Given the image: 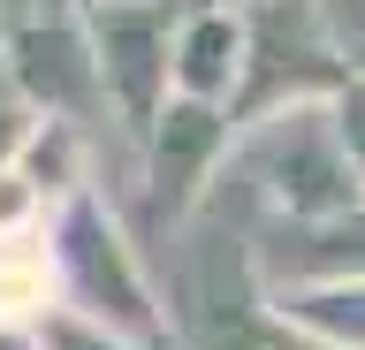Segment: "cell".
Wrapping results in <instances>:
<instances>
[{
    "label": "cell",
    "instance_id": "obj_1",
    "mask_svg": "<svg viewBox=\"0 0 365 350\" xmlns=\"http://www.w3.org/2000/svg\"><path fill=\"white\" fill-rule=\"evenodd\" d=\"M46 267H53V304L61 320L107 335V343H130V350H168L175 343V320L160 304L145 259H137L122 213L99 198V190H76L46 213Z\"/></svg>",
    "mask_w": 365,
    "mask_h": 350
},
{
    "label": "cell",
    "instance_id": "obj_2",
    "mask_svg": "<svg viewBox=\"0 0 365 350\" xmlns=\"http://www.w3.org/2000/svg\"><path fill=\"white\" fill-rule=\"evenodd\" d=\"M228 175L251 183L267 221H335V213L365 206L327 107H289V115H267L251 130H236Z\"/></svg>",
    "mask_w": 365,
    "mask_h": 350
},
{
    "label": "cell",
    "instance_id": "obj_3",
    "mask_svg": "<svg viewBox=\"0 0 365 350\" xmlns=\"http://www.w3.org/2000/svg\"><path fill=\"white\" fill-rule=\"evenodd\" d=\"M350 76H358V61L335 46L319 0H259L244 16V84H236L228 122L251 130L289 107H327Z\"/></svg>",
    "mask_w": 365,
    "mask_h": 350
},
{
    "label": "cell",
    "instance_id": "obj_4",
    "mask_svg": "<svg viewBox=\"0 0 365 350\" xmlns=\"http://www.w3.org/2000/svg\"><path fill=\"white\" fill-rule=\"evenodd\" d=\"M91 38V61H99V92H107V115L145 138L168 99H175V0H76Z\"/></svg>",
    "mask_w": 365,
    "mask_h": 350
},
{
    "label": "cell",
    "instance_id": "obj_5",
    "mask_svg": "<svg viewBox=\"0 0 365 350\" xmlns=\"http://www.w3.org/2000/svg\"><path fill=\"white\" fill-rule=\"evenodd\" d=\"M8 76H16V99L38 122H91L107 115V92H99V61H91L84 16L76 8H53V16H16L8 24Z\"/></svg>",
    "mask_w": 365,
    "mask_h": 350
},
{
    "label": "cell",
    "instance_id": "obj_6",
    "mask_svg": "<svg viewBox=\"0 0 365 350\" xmlns=\"http://www.w3.org/2000/svg\"><path fill=\"white\" fill-rule=\"evenodd\" d=\"M228 153H236L228 107L168 99V115L145 130V190H153V213L168 229H182V221L205 206V190L228 175Z\"/></svg>",
    "mask_w": 365,
    "mask_h": 350
},
{
    "label": "cell",
    "instance_id": "obj_7",
    "mask_svg": "<svg viewBox=\"0 0 365 350\" xmlns=\"http://www.w3.org/2000/svg\"><path fill=\"white\" fill-rule=\"evenodd\" d=\"M267 289L297 282H365V206L335 221H267L259 252H251Z\"/></svg>",
    "mask_w": 365,
    "mask_h": 350
},
{
    "label": "cell",
    "instance_id": "obj_8",
    "mask_svg": "<svg viewBox=\"0 0 365 350\" xmlns=\"http://www.w3.org/2000/svg\"><path fill=\"white\" fill-rule=\"evenodd\" d=\"M236 84H244V16L182 8V24H175V99L236 107Z\"/></svg>",
    "mask_w": 365,
    "mask_h": 350
},
{
    "label": "cell",
    "instance_id": "obj_9",
    "mask_svg": "<svg viewBox=\"0 0 365 350\" xmlns=\"http://www.w3.org/2000/svg\"><path fill=\"white\" fill-rule=\"evenodd\" d=\"M267 304L312 350H365V282H297V289H267Z\"/></svg>",
    "mask_w": 365,
    "mask_h": 350
},
{
    "label": "cell",
    "instance_id": "obj_10",
    "mask_svg": "<svg viewBox=\"0 0 365 350\" xmlns=\"http://www.w3.org/2000/svg\"><path fill=\"white\" fill-rule=\"evenodd\" d=\"M16 168L38 183V198H46V206H61V198L91 190V130H76V122H38Z\"/></svg>",
    "mask_w": 365,
    "mask_h": 350
},
{
    "label": "cell",
    "instance_id": "obj_11",
    "mask_svg": "<svg viewBox=\"0 0 365 350\" xmlns=\"http://www.w3.org/2000/svg\"><path fill=\"white\" fill-rule=\"evenodd\" d=\"M46 198H38V183L23 175V168H0V244H38L46 236Z\"/></svg>",
    "mask_w": 365,
    "mask_h": 350
},
{
    "label": "cell",
    "instance_id": "obj_12",
    "mask_svg": "<svg viewBox=\"0 0 365 350\" xmlns=\"http://www.w3.org/2000/svg\"><path fill=\"white\" fill-rule=\"evenodd\" d=\"M327 115H335V138H342V160H350V175H358V198H365V69L342 84L335 99H327Z\"/></svg>",
    "mask_w": 365,
    "mask_h": 350
},
{
    "label": "cell",
    "instance_id": "obj_13",
    "mask_svg": "<svg viewBox=\"0 0 365 350\" xmlns=\"http://www.w3.org/2000/svg\"><path fill=\"white\" fill-rule=\"evenodd\" d=\"M31 130H38V115H31L23 99H0V168H16V160H23Z\"/></svg>",
    "mask_w": 365,
    "mask_h": 350
},
{
    "label": "cell",
    "instance_id": "obj_14",
    "mask_svg": "<svg viewBox=\"0 0 365 350\" xmlns=\"http://www.w3.org/2000/svg\"><path fill=\"white\" fill-rule=\"evenodd\" d=\"M46 350H130V343H107V335H91V327H76V320L53 312V320H46ZM168 350H175V343H168Z\"/></svg>",
    "mask_w": 365,
    "mask_h": 350
},
{
    "label": "cell",
    "instance_id": "obj_15",
    "mask_svg": "<svg viewBox=\"0 0 365 350\" xmlns=\"http://www.w3.org/2000/svg\"><path fill=\"white\" fill-rule=\"evenodd\" d=\"M0 350H46V327H8L0 320Z\"/></svg>",
    "mask_w": 365,
    "mask_h": 350
},
{
    "label": "cell",
    "instance_id": "obj_16",
    "mask_svg": "<svg viewBox=\"0 0 365 350\" xmlns=\"http://www.w3.org/2000/svg\"><path fill=\"white\" fill-rule=\"evenodd\" d=\"M0 99H16V76H8V24H0Z\"/></svg>",
    "mask_w": 365,
    "mask_h": 350
},
{
    "label": "cell",
    "instance_id": "obj_17",
    "mask_svg": "<svg viewBox=\"0 0 365 350\" xmlns=\"http://www.w3.org/2000/svg\"><path fill=\"white\" fill-rule=\"evenodd\" d=\"M358 69H365V53H358Z\"/></svg>",
    "mask_w": 365,
    "mask_h": 350
}]
</instances>
